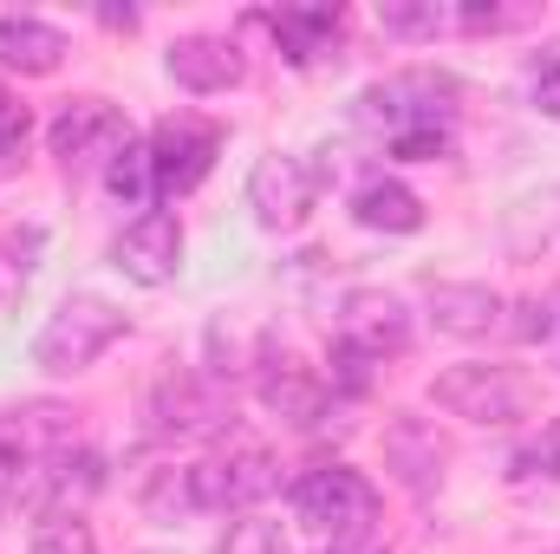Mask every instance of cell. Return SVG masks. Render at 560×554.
Returning <instances> with one entry per match:
<instances>
[{"instance_id": "1", "label": "cell", "mask_w": 560, "mask_h": 554, "mask_svg": "<svg viewBox=\"0 0 560 554\" xmlns=\"http://www.w3.org/2000/svg\"><path fill=\"white\" fill-rule=\"evenodd\" d=\"M352 125L385 138L405 163H436L450 157V131H456V85L443 72H392L359 92Z\"/></svg>"}, {"instance_id": "2", "label": "cell", "mask_w": 560, "mask_h": 554, "mask_svg": "<svg viewBox=\"0 0 560 554\" xmlns=\"http://www.w3.org/2000/svg\"><path fill=\"white\" fill-rule=\"evenodd\" d=\"M118 339H125V313H118L112 300L79 293V300H59V313L39 326L33 366H46V372H85V366H98Z\"/></svg>"}, {"instance_id": "3", "label": "cell", "mask_w": 560, "mask_h": 554, "mask_svg": "<svg viewBox=\"0 0 560 554\" xmlns=\"http://www.w3.org/2000/svg\"><path fill=\"white\" fill-rule=\"evenodd\" d=\"M293 516L306 522V529H319V535H372V516H378V489L359 476V470H346V463H319V470H306L300 483H293Z\"/></svg>"}, {"instance_id": "4", "label": "cell", "mask_w": 560, "mask_h": 554, "mask_svg": "<svg viewBox=\"0 0 560 554\" xmlns=\"http://www.w3.org/2000/svg\"><path fill=\"white\" fill-rule=\"evenodd\" d=\"M430 405L469 424H515L528 412V379L509 366H450L430 379Z\"/></svg>"}, {"instance_id": "5", "label": "cell", "mask_w": 560, "mask_h": 554, "mask_svg": "<svg viewBox=\"0 0 560 554\" xmlns=\"http://www.w3.org/2000/svg\"><path fill=\"white\" fill-rule=\"evenodd\" d=\"M319 170L306 163V157H293V150H268L255 170H248V209H255V222L261 229H300L306 216H313V203H319Z\"/></svg>"}, {"instance_id": "6", "label": "cell", "mask_w": 560, "mask_h": 554, "mask_svg": "<svg viewBox=\"0 0 560 554\" xmlns=\"http://www.w3.org/2000/svg\"><path fill=\"white\" fill-rule=\"evenodd\" d=\"M280 489V463L268 450H229L209 463H189V503L196 509H255L261 496Z\"/></svg>"}, {"instance_id": "7", "label": "cell", "mask_w": 560, "mask_h": 554, "mask_svg": "<svg viewBox=\"0 0 560 554\" xmlns=\"http://www.w3.org/2000/svg\"><path fill=\"white\" fill-rule=\"evenodd\" d=\"M46 143L66 170H85V163H112L131 143V131H125V112L112 99H66L59 118L46 125Z\"/></svg>"}, {"instance_id": "8", "label": "cell", "mask_w": 560, "mask_h": 554, "mask_svg": "<svg viewBox=\"0 0 560 554\" xmlns=\"http://www.w3.org/2000/svg\"><path fill=\"white\" fill-rule=\"evenodd\" d=\"M150 157H156V189L163 196H183L209 176V163L222 157V125L196 118V112H170L156 131H150Z\"/></svg>"}, {"instance_id": "9", "label": "cell", "mask_w": 560, "mask_h": 554, "mask_svg": "<svg viewBox=\"0 0 560 554\" xmlns=\"http://www.w3.org/2000/svg\"><path fill=\"white\" fill-rule=\"evenodd\" d=\"M339 346L359 353V359H372V366H385L392 353H405V346H411V313H405V300L385 293V287L346 293V307H339Z\"/></svg>"}, {"instance_id": "10", "label": "cell", "mask_w": 560, "mask_h": 554, "mask_svg": "<svg viewBox=\"0 0 560 554\" xmlns=\"http://www.w3.org/2000/svg\"><path fill=\"white\" fill-rule=\"evenodd\" d=\"M105 489V463L92 450H52L33 476H26V503L39 522H79V509Z\"/></svg>"}, {"instance_id": "11", "label": "cell", "mask_w": 560, "mask_h": 554, "mask_svg": "<svg viewBox=\"0 0 560 554\" xmlns=\"http://www.w3.org/2000/svg\"><path fill=\"white\" fill-rule=\"evenodd\" d=\"M112 268H118L125 280H138V287H170V280L183 275V222L163 216V209L138 216V222L118 235Z\"/></svg>"}, {"instance_id": "12", "label": "cell", "mask_w": 560, "mask_h": 554, "mask_svg": "<svg viewBox=\"0 0 560 554\" xmlns=\"http://www.w3.org/2000/svg\"><path fill=\"white\" fill-rule=\"evenodd\" d=\"M443 463H450V443L436 437V424H423V417L398 412L385 424V470L411 489V496H430L436 483H443Z\"/></svg>"}, {"instance_id": "13", "label": "cell", "mask_w": 560, "mask_h": 554, "mask_svg": "<svg viewBox=\"0 0 560 554\" xmlns=\"http://www.w3.org/2000/svg\"><path fill=\"white\" fill-rule=\"evenodd\" d=\"M163 66H170V79H176L183 92H196V99L229 92V85H242V72H248L242 46H235V39H215V33H189V39H176V46L163 53Z\"/></svg>"}, {"instance_id": "14", "label": "cell", "mask_w": 560, "mask_h": 554, "mask_svg": "<svg viewBox=\"0 0 560 554\" xmlns=\"http://www.w3.org/2000/svg\"><path fill=\"white\" fill-rule=\"evenodd\" d=\"M150 424H156L163 437L215 430V424H222V385H215V379H196V372H170V379L150 392Z\"/></svg>"}, {"instance_id": "15", "label": "cell", "mask_w": 560, "mask_h": 554, "mask_svg": "<svg viewBox=\"0 0 560 554\" xmlns=\"http://www.w3.org/2000/svg\"><path fill=\"white\" fill-rule=\"evenodd\" d=\"M430 320L450 339H489L502 326V293L482 280H430Z\"/></svg>"}, {"instance_id": "16", "label": "cell", "mask_w": 560, "mask_h": 554, "mask_svg": "<svg viewBox=\"0 0 560 554\" xmlns=\"http://www.w3.org/2000/svg\"><path fill=\"white\" fill-rule=\"evenodd\" d=\"M261 405L280 417V424H293V430H313L319 417H326V379L313 372V366H300V359H268L261 366Z\"/></svg>"}, {"instance_id": "17", "label": "cell", "mask_w": 560, "mask_h": 554, "mask_svg": "<svg viewBox=\"0 0 560 554\" xmlns=\"http://www.w3.org/2000/svg\"><path fill=\"white\" fill-rule=\"evenodd\" d=\"M66 59V33L33 20V13H0V72H20V79H46L59 72Z\"/></svg>"}, {"instance_id": "18", "label": "cell", "mask_w": 560, "mask_h": 554, "mask_svg": "<svg viewBox=\"0 0 560 554\" xmlns=\"http://www.w3.org/2000/svg\"><path fill=\"white\" fill-rule=\"evenodd\" d=\"M268 26L293 66H326V59H339L332 46H339L346 13L339 7H280V13H268Z\"/></svg>"}, {"instance_id": "19", "label": "cell", "mask_w": 560, "mask_h": 554, "mask_svg": "<svg viewBox=\"0 0 560 554\" xmlns=\"http://www.w3.org/2000/svg\"><path fill=\"white\" fill-rule=\"evenodd\" d=\"M352 222H365L378 235H411V229H423V203L398 176H372L352 189Z\"/></svg>"}, {"instance_id": "20", "label": "cell", "mask_w": 560, "mask_h": 554, "mask_svg": "<svg viewBox=\"0 0 560 554\" xmlns=\"http://www.w3.org/2000/svg\"><path fill=\"white\" fill-rule=\"evenodd\" d=\"M502 242H509L515 262H548V255H560V189H541V196L515 203L509 222H502Z\"/></svg>"}, {"instance_id": "21", "label": "cell", "mask_w": 560, "mask_h": 554, "mask_svg": "<svg viewBox=\"0 0 560 554\" xmlns=\"http://www.w3.org/2000/svg\"><path fill=\"white\" fill-rule=\"evenodd\" d=\"M105 189H112L125 209H143V216H150V203L163 196V189H156V157H150V143L131 138L112 163H105Z\"/></svg>"}, {"instance_id": "22", "label": "cell", "mask_w": 560, "mask_h": 554, "mask_svg": "<svg viewBox=\"0 0 560 554\" xmlns=\"http://www.w3.org/2000/svg\"><path fill=\"white\" fill-rule=\"evenodd\" d=\"M378 26L392 39H436V33H456V7H443V0H385Z\"/></svg>"}, {"instance_id": "23", "label": "cell", "mask_w": 560, "mask_h": 554, "mask_svg": "<svg viewBox=\"0 0 560 554\" xmlns=\"http://www.w3.org/2000/svg\"><path fill=\"white\" fill-rule=\"evenodd\" d=\"M39 242H46L39 229H20V235H7V242H0V307H13V300H20V287L33 280V268H39V262H33V255H39Z\"/></svg>"}, {"instance_id": "24", "label": "cell", "mask_w": 560, "mask_h": 554, "mask_svg": "<svg viewBox=\"0 0 560 554\" xmlns=\"http://www.w3.org/2000/svg\"><path fill=\"white\" fill-rule=\"evenodd\" d=\"M26 476H33V450L13 437V424L0 417V509L13 503V496H26Z\"/></svg>"}, {"instance_id": "25", "label": "cell", "mask_w": 560, "mask_h": 554, "mask_svg": "<svg viewBox=\"0 0 560 554\" xmlns=\"http://www.w3.org/2000/svg\"><path fill=\"white\" fill-rule=\"evenodd\" d=\"M528 99H535L541 118H560V39L535 53V66H528Z\"/></svg>"}, {"instance_id": "26", "label": "cell", "mask_w": 560, "mask_h": 554, "mask_svg": "<svg viewBox=\"0 0 560 554\" xmlns=\"http://www.w3.org/2000/svg\"><path fill=\"white\" fill-rule=\"evenodd\" d=\"M215 554H280V529L261 522V516H242V522H229V535L215 542Z\"/></svg>"}, {"instance_id": "27", "label": "cell", "mask_w": 560, "mask_h": 554, "mask_svg": "<svg viewBox=\"0 0 560 554\" xmlns=\"http://www.w3.org/2000/svg\"><path fill=\"white\" fill-rule=\"evenodd\" d=\"M522 20H528V7H482V0H463L456 7V33H509Z\"/></svg>"}, {"instance_id": "28", "label": "cell", "mask_w": 560, "mask_h": 554, "mask_svg": "<svg viewBox=\"0 0 560 554\" xmlns=\"http://www.w3.org/2000/svg\"><path fill=\"white\" fill-rule=\"evenodd\" d=\"M33 554H92V535H85V522H39Z\"/></svg>"}, {"instance_id": "29", "label": "cell", "mask_w": 560, "mask_h": 554, "mask_svg": "<svg viewBox=\"0 0 560 554\" xmlns=\"http://www.w3.org/2000/svg\"><path fill=\"white\" fill-rule=\"evenodd\" d=\"M522 476H560V417L522 450Z\"/></svg>"}, {"instance_id": "30", "label": "cell", "mask_w": 560, "mask_h": 554, "mask_svg": "<svg viewBox=\"0 0 560 554\" xmlns=\"http://www.w3.org/2000/svg\"><path fill=\"white\" fill-rule=\"evenodd\" d=\"M26 131H33V118H26V105L0 92V163H13V157H20V143H26Z\"/></svg>"}, {"instance_id": "31", "label": "cell", "mask_w": 560, "mask_h": 554, "mask_svg": "<svg viewBox=\"0 0 560 554\" xmlns=\"http://www.w3.org/2000/svg\"><path fill=\"white\" fill-rule=\"evenodd\" d=\"M515 313H522V320H515V339H548V333H555V307H548V300H522Z\"/></svg>"}, {"instance_id": "32", "label": "cell", "mask_w": 560, "mask_h": 554, "mask_svg": "<svg viewBox=\"0 0 560 554\" xmlns=\"http://www.w3.org/2000/svg\"><path fill=\"white\" fill-rule=\"evenodd\" d=\"M326 554H385V549H378V535H339Z\"/></svg>"}, {"instance_id": "33", "label": "cell", "mask_w": 560, "mask_h": 554, "mask_svg": "<svg viewBox=\"0 0 560 554\" xmlns=\"http://www.w3.org/2000/svg\"><path fill=\"white\" fill-rule=\"evenodd\" d=\"M98 20H105V26H125V33L138 26V13H131V7H98Z\"/></svg>"}, {"instance_id": "34", "label": "cell", "mask_w": 560, "mask_h": 554, "mask_svg": "<svg viewBox=\"0 0 560 554\" xmlns=\"http://www.w3.org/2000/svg\"><path fill=\"white\" fill-rule=\"evenodd\" d=\"M555 554H560V549H555Z\"/></svg>"}]
</instances>
